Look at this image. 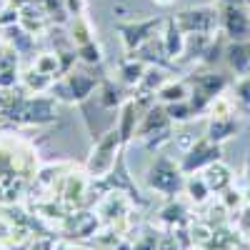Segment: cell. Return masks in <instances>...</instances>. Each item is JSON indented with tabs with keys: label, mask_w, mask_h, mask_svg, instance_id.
I'll return each mask as SVG.
<instances>
[{
	"label": "cell",
	"mask_w": 250,
	"mask_h": 250,
	"mask_svg": "<svg viewBox=\"0 0 250 250\" xmlns=\"http://www.w3.org/2000/svg\"><path fill=\"white\" fill-rule=\"evenodd\" d=\"M163 83H165V78H163L160 70H145V75H143V80L138 83V85L143 90H160Z\"/></svg>",
	"instance_id": "18"
},
{
	"label": "cell",
	"mask_w": 250,
	"mask_h": 250,
	"mask_svg": "<svg viewBox=\"0 0 250 250\" xmlns=\"http://www.w3.org/2000/svg\"><path fill=\"white\" fill-rule=\"evenodd\" d=\"M118 103H120V90L113 88L110 83H108V85H105V98H103V105H105V108H115Z\"/></svg>",
	"instance_id": "21"
},
{
	"label": "cell",
	"mask_w": 250,
	"mask_h": 250,
	"mask_svg": "<svg viewBox=\"0 0 250 250\" xmlns=\"http://www.w3.org/2000/svg\"><path fill=\"white\" fill-rule=\"evenodd\" d=\"M135 108H138V103H135V100H125V103H123V110H120V123H118V133H120L123 143H128V140L135 135V130H138Z\"/></svg>",
	"instance_id": "11"
},
{
	"label": "cell",
	"mask_w": 250,
	"mask_h": 250,
	"mask_svg": "<svg viewBox=\"0 0 250 250\" xmlns=\"http://www.w3.org/2000/svg\"><path fill=\"white\" fill-rule=\"evenodd\" d=\"M220 23H223V30L233 40H245L250 35V18L245 15V10L240 5H225Z\"/></svg>",
	"instance_id": "6"
},
{
	"label": "cell",
	"mask_w": 250,
	"mask_h": 250,
	"mask_svg": "<svg viewBox=\"0 0 250 250\" xmlns=\"http://www.w3.org/2000/svg\"><path fill=\"white\" fill-rule=\"evenodd\" d=\"M163 50L168 58H178L185 50V33L180 30V25L175 20H168V28H165V38H163Z\"/></svg>",
	"instance_id": "9"
},
{
	"label": "cell",
	"mask_w": 250,
	"mask_h": 250,
	"mask_svg": "<svg viewBox=\"0 0 250 250\" xmlns=\"http://www.w3.org/2000/svg\"><path fill=\"white\" fill-rule=\"evenodd\" d=\"M238 100L243 103V105L250 108V75H245V78L238 83Z\"/></svg>",
	"instance_id": "20"
},
{
	"label": "cell",
	"mask_w": 250,
	"mask_h": 250,
	"mask_svg": "<svg viewBox=\"0 0 250 250\" xmlns=\"http://www.w3.org/2000/svg\"><path fill=\"white\" fill-rule=\"evenodd\" d=\"M70 83H73V93H75L78 100H83L85 95H90V90L95 88V80H93V78H85V75H80V73H75V75L70 78Z\"/></svg>",
	"instance_id": "16"
},
{
	"label": "cell",
	"mask_w": 250,
	"mask_h": 250,
	"mask_svg": "<svg viewBox=\"0 0 250 250\" xmlns=\"http://www.w3.org/2000/svg\"><path fill=\"white\" fill-rule=\"evenodd\" d=\"M203 178H205L208 188H210V190H215V193L225 190V188L230 185V170H228L220 160H218V163H213V165H208Z\"/></svg>",
	"instance_id": "12"
},
{
	"label": "cell",
	"mask_w": 250,
	"mask_h": 250,
	"mask_svg": "<svg viewBox=\"0 0 250 250\" xmlns=\"http://www.w3.org/2000/svg\"><path fill=\"white\" fill-rule=\"evenodd\" d=\"M188 193H190V198L195 203H203L208 198V193H210V188H208L205 178H190L188 180Z\"/></svg>",
	"instance_id": "17"
},
{
	"label": "cell",
	"mask_w": 250,
	"mask_h": 250,
	"mask_svg": "<svg viewBox=\"0 0 250 250\" xmlns=\"http://www.w3.org/2000/svg\"><path fill=\"white\" fill-rule=\"evenodd\" d=\"M158 5H170V3H175V0H155Z\"/></svg>",
	"instance_id": "23"
},
{
	"label": "cell",
	"mask_w": 250,
	"mask_h": 250,
	"mask_svg": "<svg viewBox=\"0 0 250 250\" xmlns=\"http://www.w3.org/2000/svg\"><path fill=\"white\" fill-rule=\"evenodd\" d=\"M190 88H188L185 80H165L163 88L158 90V98L165 103V105H170V103H183V100H190Z\"/></svg>",
	"instance_id": "10"
},
{
	"label": "cell",
	"mask_w": 250,
	"mask_h": 250,
	"mask_svg": "<svg viewBox=\"0 0 250 250\" xmlns=\"http://www.w3.org/2000/svg\"><path fill=\"white\" fill-rule=\"evenodd\" d=\"M208 113H210V118H228V115H233V103L220 93V95H215V98L210 100Z\"/></svg>",
	"instance_id": "14"
},
{
	"label": "cell",
	"mask_w": 250,
	"mask_h": 250,
	"mask_svg": "<svg viewBox=\"0 0 250 250\" xmlns=\"http://www.w3.org/2000/svg\"><path fill=\"white\" fill-rule=\"evenodd\" d=\"M165 110H168L170 120H175V123H183V120H188V118H193V115H195V110H193V105H190V100L170 103V105H165Z\"/></svg>",
	"instance_id": "15"
},
{
	"label": "cell",
	"mask_w": 250,
	"mask_h": 250,
	"mask_svg": "<svg viewBox=\"0 0 250 250\" xmlns=\"http://www.w3.org/2000/svg\"><path fill=\"white\" fill-rule=\"evenodd\" d=\"M248 203H250V188H248Z\"/></svg>",
	"instance_id": "24"
},
{
	"label": "cell",
	"mask_w": 250,
	"mask_h": 250,
	"mask_svg": "<svg viewBox=\"0 0 250 250\" xmlns=\"http://www.w3.org/2000/svg\"><path fill=\"white\" fill-rule=\"evenodd\" d=\"M120 73H123V80L128 83V85H138V83L143 80V75H145V65L140 60H128L120 68Z\"/></svg>",
	"instance_id": "13"
},
{
	"label": "cell",
	"mask_w": 250,
	"mask_h": 250,
	"mask_svg": "<svg viewBox=\"0 0 250 250\" xmlns=\"http://www.w3.org/2000/svg\"><path fill=\"white\" fill-rule=\"evenodd\" d=\"M175 23L180 25L183 33H195V35H208L220 25V13L215 5H198L188 8L175 15Z\"/></svg>",
	"instance_id": "1"
},
{
	"label": "cell",
	"mask_w": 250,
	"mask_h": 250,
	"mask_svg": "<svg viewBox=\"0 0 250 250\" xmlns=\"http://www.w3.org/2000/svg\"><path fill=\"white\" fill-rule=\"evenodd\" d=\"M183 168H175V165L168 160V158H158L155 165L150 168V188H155V190L160 193H178L180 185H183Z\"/></svg>",
	"instance_id": "4"
},
{
	"label": "cell",
	"mask_w": 250,
	"mask_h": 250,
	"mask_svg": "<svg viewBox=\"0 0 250 250\" xmlns=\"http://www.w3.org/2000/svg\"><path fill=\"white\" fill-rule=\"evenodd\" d=\"M223 3H225V5H243L245 0H223Z\"/></svg>",
	"instance_id": "22"
},
{
	"label": "cell",
	"mask_w": 250,
	"mask_h": 250,
	"mask_svg": "<svg viewBox=\"0 0 250 250\" xmlns=\"http://www.w3.org/2000/svg\"><path fill=\"white\" fill-rule=\"evenodd\" d=\"M80 55H83V60H88V62H100V48L93 43V40L80 48Z\"/></svg>",
	"instance_id": "19"
},
{
	"label": "cell",
	"mask_w": 250,
	"mask_h": 250,
	"mask_svg": "<svg viewBox=\"0 0 250 250\" xmlns=\"http://www.w3.org/2000/svg\"><path fill=\"white\" fill-rule=\"evenodd\" d=\"M238 133V123L233 115L228 118H210V123H208V130H205V138H210L213 143H223L228 138H233Z\"/></svg>",
	"instance_id": "8"
},
{
	"label": "cell",
	"mask_w": 250,
	"mask_h": 250,
	"mask_svg": "<svg viewBox=\"0 0 250 250\" xmlns=\"http://www.w3.org/2000/svg\"><path fill=\"white\" fill-rule=\"evenodd\" d=\"M228 62L238 75H250V38L245 40H235V43L228 48Z\"/></svg>",
	"instance_id": "7"
},
{
	"label": "cell",
	"mask_w": 250,
	"mask_h": 250,
	"mask_svg": "<svg viewBox=\"0 0 250 250\" xmlns=\"http://www.w3.org/2000/svg\"><path fill=\"white\" fill-rule=\"evenodd\" d=\"M220 160V143H213L210 138H200L198 143H193V148L185 153L180 168L183 173H195L203 170L208 165H213Z\"/></svg>",
	"instance_id": "3"
},
{
	"label": "cell",
	"mask_w": 250,
	"mask_h": 250,
	"mask_svg": "<svg viewBox=\"0 0 250 250\" xmlns=\"http://www.w3.org/2000/svg\"><path fill=\"white\" fill-rule=\"evenodd\" d=\"M158 28V20H148V23H128V25H120V38H123V45L128 53L140 50L145 43H150L153 35Z\"/></svg>",
	"instance_id": "5"
},
{
	"label": "cell",
	"mask_w": 250,
	"mask_h": 250,
	"mask_svg": "<svg viewBox=\"0 0 250 250\" xmlns=\"http://www.w3.org/2000/svg\"><path fill=\"white\" fill-rule=\"evenodd\" d=\"M120 143H123V138H120L118 128L108 130L105 135L98 140L95 150L90 155V163H88V168H90L93 175H103V173H108L113 168V165H115V150L120 148Z\"/></svg>",
	"instance_id": "2"
}]
</instances>
